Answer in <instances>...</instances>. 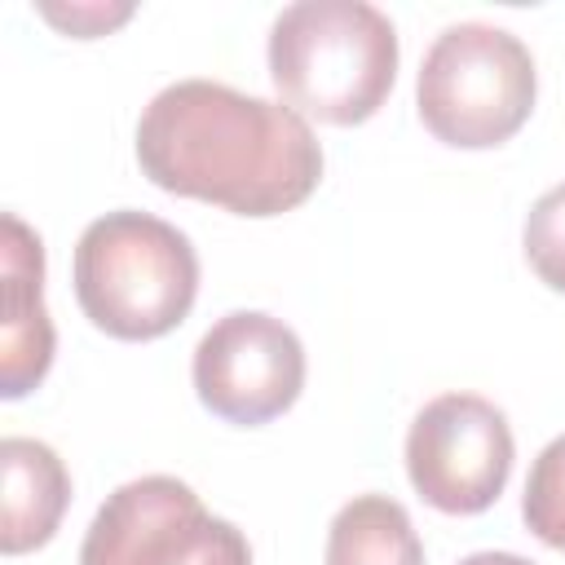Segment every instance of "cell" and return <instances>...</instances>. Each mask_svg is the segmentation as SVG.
<instances>
[{
  "label": "cell",
  "mask_w": 565,
  "mask_h": 565,
  "mask_svg": "<svg viewBox=\"0 0 565 565\" xmlns=\"http://www.w3.org/2000/svg\"><path fill=\"white\" fill-rule=\"evenodd\" d=\"M137 163L159 190L234 216H282L322 181V146L305 115L216 79H177L150 97Z\"/></svg>",
  "instance_id": "1"
},
{
  "label": "cell",
  "mask_w": 565,
  "mask_h": 565,
  "mask_svg": "<svg viewBox=\"0 0 565 565\" xmlns=\"http://www.w3.org/2000/svg\"><path fill=\"white\" fill-rule=\"evenodd\" d=\"M269 79L296 115L362 124L397 79V31L366 0H296L269 26Z\"/></svg>",
  "instance_id": "2"
},
{
  "label": "cell",
  "mask_w": 565,
  "mask_h": 565,
  "mask_svg": "<svg viewBox=\"0 0 565 565\" xmlns=\"http://www.w3.org/2000/svg\"><path fill=\"white\" fill-rule=\"evenodd\" d=\"M199 296L190 238L150 212H106L75 243V300L115 340H159L185 322Z\"/></svg>",
  "instance_id": "3"
},
{
  "label": "cell",
  "mask_w": 565,
  "mask_h": 565,
  "mask_svg": "<svg viewBox=\"0 0 565 565\" xmlns=\"http://www.w3.org/2000/svg\"><path fill=\"white\" fill-rule=\"evenodd\" d=\"M530 49L490 22H455L424 53L415 106L424 128L459 150L508 141L534 110Z\"/></svg>",
  "instance_id": "4"
},
{
  "label": "cell",
  "mask_w": 565,
  "mask_h": 565,
  "mask_svg": "<svg viewBox=\"0 0 565 565\" xmlns=\"http://www.w3.org/2000/svg\"><path fill=\"white\" fill-rule=\"evenodd\" d=\"M79 565H252V547L185 481L154 472L106 494L79 543Z\"/></svg>",
  "instance_id": "5"
},
{
  "label": "cell",
  "mask_w": 565,
  "mask_h": 565,
  "mask_svg": "<svg viewBox=\"0 0 565 565\" xmlns=\"http://www.w3.org/2000/svg\"><path fill=\"white\" fill-rule=\"evenodd\" d=\"M508 415L477 393L433 397L406 433V477L424 503L450 516L486 512L512 472Z\"/></svg>",
  "instance_id": "6"
},
{
  "label": "cell",
  "mask_w": 565,
  "mask_h": 565,
  "mask_svg": "<svg viewBox=\"0 0 565 565\" xmlns=\"http://www.w3.org/2000/svg\"><path fill=\"white\" fill-rule=\"evenodd\" d=\"M305 388L300 335L260 309L216 318L194 349V393L225 424H269Z\"/></svg>",
  "instance_id": "7"
},
{
  "label": "cell",
  "mask_w": 565,
  "mask_h": 565,
  "mask_svg": "<svg viewBox=\"0 0 565 565\" xmlns=\"http://www.w3.org/2000/svg\"><path fill=\"white\" fill-rule=\"evenodd\" d=\"M4 318H0V393L13 402L31 393L53 362V322L44 309V247L40 234L4 212Z\"/></svg>",
  "instance_id": "8"
},
{
  "label": "cell",
  "mask_w": 565,
  "mask_h": 565,
  "mask_svg": "<svg viewBox=\"0 0 565 565\" xmlns=\"http://www.w3.org/2000/svg\"><path fill=\"white\" fill-rule=\"evenodd\" d=\"M0 472H4V516H0V547L4 556H22L44 547L71 503V472L53 446L35 437H4L0 441Z\"/></svg>",
  "instance_id": "9"
},
{
  "label": "cell",
  "mask_w": 565,
  "mask_h": 565,
  "mask_svg": "<svg viewBox=\"0 0 565 565\" xmlns=\"http://www.w3.org/2000/svg\"><path fill=\"white\" fill-rule=\"evenodd\" d=\"M327 565H424V543L397 499L358 494L327 530Z\"/></svg>",
  "instance_id": "10"
},
{
  "label": "cell",
  "mask_w": 565,
  "mask_h": 565,
  "mask_svg": "<svg viewBox=\"0 0 565 565\" xmlns=\"http://www.w3.org/2000/svg\"><path fill=\"white\" fill-rule=\"evenodd\" d=\"M521 516H525L534 539L565 552V433L552 437L539 450V459L530 463L525 494H521Z\"/></svg>",
  "instance_id": "11"
},
{
  "label": "cell",
  "mask_w": 565,
  "mask_h": 565,
  "mask_svg": "<svg viewBox=\"0 0 565 565\" xmlns=\"http://www.w3.org/2000/svg\"><path fill=\"white\" fill-rule=\"evenodd\" d=\"M521 243H525L530 269L552 291H565V185H552L547 194H539V203L525 216Z\"/></svg>",
  "instance_id": "12"
},
{
  "label": "cell",
  "mask_w": 565,
  "mask_h": 565,
  "mask_svg": "<svg viewBox=\"0 0 565 565\" xmlns=\"http://www.w3.org/2000/svg\"><path fill=\"white\" fill-rule=\"evenodd\" d=\"M53 22H62V26H71V35H79V40H88V26L84 22H93V35L102 31V26H110V22H124L128 18V4L119 9V13H106V9H71V13H62V9H44Z\"/></svg>",
  "instance_id": "13"
},
{
  "label": "cell",
  "mask_w": 565,
  "mask_h": 565,
  "mask_svg": "<svg viewBox=\"0 0 565 565\" xmlns=\"http://www.w3.org/2000/svg\"><path fill=\"white\" fill-rule=\"evenodd\" d=\"M459 565H534V561H525V556H516V552H472V556H463Z\"/></svg>",
  "instance_id": "14"
}]
</instances>
